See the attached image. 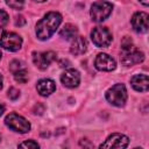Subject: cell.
<instances>
[{
  "mask_svg": "<svg viewBox=\"0 0 149 149\" xmlns=\"http://www.w3.org/2000/svg\"><path fill=\"white\" fill-rule=\"evenodd\" d=\"M130 84H132V86H133V88L135 91L146 92L149 88V79H148V76L144 74V73L135 74V76L132 77Z\"/></svg>",
  "mask_w": 149,
  "mask_h": 149,
  "instance_id": "obj_14",
  "label": "cell"
},
{
  "mask_svg": "<svg viewBox=\"0 0 149 149\" xmlns=\"http://www.w3.org/2000/svg\"><path fill=\"white\" fill-rule=\"evenodd\" d=\"M132 26L136 33H147L149 28V16L144 12L135 13L132 17Z\"/></svg>",
  "mask_w": 149,
  "mask_h": 149,
  "instance_id": "obj_9",
  "label": "cell"
},
{
  "mask_svg": "<svg viewBox=\"0 0 149 149\" xmlns=\"http://www.w3.org/2000/svg\"><path fill=\"white\" fill-rule=\"evenodd\" d=\"M8 19H9L8 14L5 10L0 9V28H3L8 23Z\"/></svg>",
  "mask_w": 149,
  "mask_h": 149,
  "instance_id": "obj_21",
  "label": "cell"
},
{
  "mask_svg": "<svg viewBox=\"0 0 149 149\" xmlns=\"http://www.w3.org/2000/svg\"><path fill=\"white\" fill-rule=\"evenodd\" d=\"M61 80H62L64 86H66L69 88H73V87H77L79 85L80 74L76 69H68L62 73Z\"/></svg>",
  "mask_w": 149,
  "mask_h": 149,
  "instance_id": "obj_13",
  "label": "cell"
},
{
  "mask_svg": "<svg viewBox=\"0 0 149 149\" xmlns=\"http://www.w3.org/2000/svg\"><path fill=\"white\" fill-rule=\"evenodd\" d=\"M62 22V15L57 12H50L44 15L36 24V36L38 40L44 41L51 37Z\"/></svg>",
  "mask_w": 149,
  "mask_h": 149,
  "instance_id": "obj_1",
  "label": "cell"
},
{
  "mask_svg": "<svg viewBox=\"0 0 149 149\" xmlns=\"http://www.w3.org/2000/svg\"><path fill=\"white\" fill-rule=\"evenodd\" d=\"M143 59H144V54L142 51L135 49L134 47L129 50L122 51V55H121V62L126 66H132L134 64H139V63L143 62Z\"/></svg>",
  "mask_w": 149,
  "mask_h": 149,
  "instance_id": "obj_8",
  "label": "cell"
},
{
  "mask_svg": "<svg viewBox=\"0 0 149 149\" xmlns=\"http://www.w3.org/2000/svg\"><path fill=\"white\" fill-rule=\"evenodd\" d=\"M19 147L20 148H27V149H37L40 146H38L37 142H35L33 140H29V141H24V142L20 143Z\"/></svg>",
  "mask_w": 149,
  "mask_h": 149,
  "instance_id": "obj_19",
  "label": "cell"
},
{
  "mask_svg": "<svg viewBox=\"0 0 149 149\" xmlns=\"http://www.w3.org/2000/svg\"><path fill=\"white\" fill-rule=\"evenodd\" d=\"M94 65L100 71H113L116 68L114 58L107 54H99L94 61Z\"/></svg>",
  "mask_w": 149,
  "mask_h": 149,
  "instance_id": "obj_11",
  "label": "cell"
},
{
  "mask_svg": "<svg viewBox=\"0 0 149 149\" xmlns=\"http://www.w3.org/2000/svg\"><path fill=\"white\" fill-rule=\"evenodd\" d=\"M6 3L13 9H21L24 5V0H6Z\"/></svg>",
  "mask_w": 149,
  "mask_h": 149,
  "instance_id": "obj_18",
  "label": "cell"
},
{
  "mask_svg": "<svg viewBox=\"0 0 149 149\" xmlns=\"http://www.w3.org/2000/svg\"><path fill=\"white\" fill-rule=\"evenodd\" d=\"M24 22H26V20H24L22 16H19V17H16L15 24H16V26H22V24H24Z\"/></svg>",
  "mask_w": 149,
  "mask_h": 149,
  "instance_id": "obj_23",
  "label": "cell"
},
{
  "mask_svg": "<svg viewBox=\"0 0 149 149\" xmlns=\"http://www.w3.org/2000/svg\"><path fill=\"white\" fill-rule=\"evenodd\" d=\"M112 3H109L108 1H95L92 6H91V17L93 21L95 22H101L104 20H106L109 14L112 13Z\"/></svg>",
  "mask_w": 149,
  "mask_h": 149,
  "instance_id": "obj_4",
  "label": "cell"
},
{
  "mask_svg": "<svg viewBox=\"0 0 149 149\" xmlns=\"http://www.w3.org/2000/svg\"><path fill=\"white\" fill-rule=\"evenodd\" d=\"M55 57H56V55H55V52H52V51L34 52V54H33V62H34V64H35L38 69L44 70V69H47V68L50 65V63L55 59Z\"/></svg>",
  "mask_w": 149,
  "mask_h": 149,
  "instance_id": "obj_12",
  "label": "cell"
},
{
  "mask_svg": "<svg viewBox=\"0 0 149 149\" xmlns=\"http://www.w3.org/2000/svg\"><path fill=\"white\" fill-rule=\"evenodd\" d=\"M1 55H2V54H1V50H0V59H1Z\"/></svg>",
  "mask_w": 149,
  "mask_h": 149,
  "instance_id": "obj_28",
  "label": "cell"
},
{
  "mask_svg": "<svg viewBox=\"0 0 149 149\" xmlns=\"http://www.w3.org/2000/svg\"><path fill=\"white\" fill-rule=\"evenodd\" d=\"M133 47H134V45H133L132 40H130L128 36L123 37V40H122V42H121V50H122V51H126V50L132 49Z\"/></svg>",
  "mask_w": 149,
  "mask_h": 149,
  "instance_id": "obj_20",
  "label": "cell"
},
{
  "mask_svg": "<svg viewBox=\"0 0 149 149\" xmlns=\"http://www.w3.org/2000/svg\"><path fill=\"white\" fill-rule=\"evenodd\" d=\"M86 50H87V41H86V38L83 37V36H76L72 40V43H71V47H70L71 54L74 55V56H78V55L84 54Z\"/></svg>",
  "mask_w": 149,
  "mask_h": 149,
  "instance_id": "obj_16",
  "label": "cell"
},
{
  "mask_svg": "<svg viewBox=\"0 0 149 149\" xmlns=\"http://www.w3.org/2000/svg\"><path fill=\"white\" fill-rule=\"evenodd\" d=\"M36 90L37 92L43 95V97H48L50 95L51 93L55 92L56 90V84L52 79H49V78H44V79H41L37 81V85H36Z\"/></svg>",
  "mask_w": 149,
  "mask_h": 149,
  "instance_id": "obj_15",
  "label": "cell"
},
{
  "mask_svg": "<svg viewBox=\"0 0 149 149\" xmlns=\"http://www.w3.org/2000/svg\"><path fill=\"white\" fill-rule=\"evenodd\" d=\"M35 1H38V2H43V1H45V0H35Z\"/></svg>",
  "mask_w": 149,
  "mask_h": 149,
  "instance_id": "obj_27",
  "label": "cell"
},
{
  "mask_svg": "<svg viewBox=\"0 0 149 149\" xmlns=\"http://www.w3.org/2000/svg\"><path fill=\"white\" fill-rule=\"evenodd\" d=\"M93 43L99 48L108 47L112 42V34L106 27H95L91 33Z\"/></svg>",
  "mask_w": 149,
  "mask_h": 149,
  "instance_id": "obj_6",
  "label": "cell"
},
{
  "mask_svg": "<svg viewBox=\"0 0 149 149\" xmlns=\"http://www.w3.org/2000/svg\"><path fill=\"white\" fill-rule=\"evenodd\" d=\"M9 69H10V72L13 73V76H14V78H15L16 81H19V83H26L28 80L27 69H26L24 64L21 61H17V59L12 61L10 64H9Z\"/></svg>",
  "mask_w": 149,
  "mask_h": 149,
  "instance_id": "obj_10",
  "label": "cell"
},
{
  "mask_svg": "<svg viewBox=\"0 0 149 149\" xmlns=\"http://www.w3.org/2000/svg\"><path fill=\"white\" fill-rule=\"evenodd\" d=\"M140 2L142 5H144V6H148L149 5V0H140Z\"/></svg>",
  "mask_w": 149,
  "mask_h": 149,
  "instance_id": "obj_25",
  "label": "cell"
},
{
  "mask_svg": "<svg viewBox=\"0 0 149 149\" xmlns=\"http://www.w3.org/2000/svg\"><path fill=\"white\" fill-rule=\"evenodd\" d=\"M77 33H78V29H77L76 26H73V24H71V23H66V24L61 29L59 35H61V37H63V38H65V40H73V38L76 37Z\"/></svg>",
  "mask_w": 149,
  "mask_h": 149,
  "instance_id": "obj_17",
  "label": "cell"
},
{
  "mask_svg": "<svg viewBox=\"0 0 149 149\" xmlns=\"http://www.w3.org/2000/svg\"><path fill=\"white\" fill-rule=\"evenodd\" d=\"M3 112H5V106L2 102H0V116L3 114Z\"/></svg>",
  "mask_w": 149,
  "mask_h": 149,
  "instance_id": "obj_24",
  "label": "cell"
},
{
  "mask_svg": "<svg viewBox=\"0 0 149 149\" xmlns=\"http://www.w3.org/2000/svg\"><path fill=\"white\" fill-rule=\"evenodd\" d=\"M19 95H20V92H19L15 87H10V88L8 90V97H9L12 100H16V99L19 98Z\"/></svg>",
  "mask_w": 149,
  "mask_h": 149,
  "instance_id": "obj_22",
  "label": "cell"
},
{
  "mask_svg": "<svg viewBox=\"0 0 149 149\" xmlns=\"http://www.w3.org/2000/svg\"><path fill=\"white\" fill-rule=\"evenodd\" d=\"M129 143V139L123 135V134H119V133H114L112 135H109L107 137V140L100 144V148H118V149H122L126 148Z\"/></svg>",
  "mask_w": 149,
  "mask_h": 149,
  "instance_id": "obj_7",
  "label": "cell"
},
{
  "mask_svg": "<svg viewBox=\"0 0 149 149\" xmlns=\"http://www.w3.org/2000/svg\"><path fill=\"white\" fill-rule=\"evenodd\" d=\"M5 123L7 125V127H9L12 130L24 134L28 133L30 130V123L27 119H24L23 116L16 114V113H10L6 116L5 119Z\"/></svg>",
  "mask_w": 149,
  "mask_h": 149,
  "instance_id": "obj_3",
  "label": "cell"
},
{
  "mask_svg": "<svg viewBox=\"0 0 149 149\" xmlns=\"http://www.w3.org/2000/svg\"><path fill=\"white\" fill-rule=\"evenodd\" d=\"M106 99L109 104L121 107L127 101V91L123 84H115L106 92Z\"/></svg>",
  "mask_w": 149,
  "mask_h": 149,
  "instance_id": "obj_2",
  "label": "cell"
},
{
  "mask_svg": "<svg viewBox=\"0 0 149 149\" xmlns=\"http://www.w3.org/2000/svg\"><path fill=\"white\" fill-rule=\"evenodd\" d=\"M2 80H3V79H2V76L0 74V90L2 88Z\"/></svg>",
  "mask_w": 149,
  "mask_h": 149,
  "instance_id": "obj_26",
  "label": "cell"
},
{
  "mask_svg": "<svg viewBox=\"0 0 149 149\" xmlns=\"http://www.w3.org/2000/svg\"><path fill=\"white\" fill-rule=\"evenodd\" d=\"M0 45L6 50L17 51L22 45V38L16 33L5 31L0 37Z\"/></svg>",
  "mask_w": 149,
  "mask_h": 149,
  "instance_id": "obj_5",
  "label": "cell"
}]
</instances>
